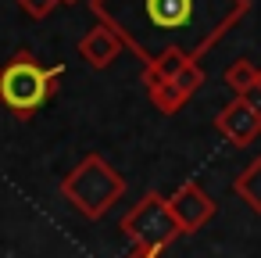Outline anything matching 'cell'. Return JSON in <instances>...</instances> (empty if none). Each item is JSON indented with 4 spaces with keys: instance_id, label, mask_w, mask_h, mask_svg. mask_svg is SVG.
Instances as JSON below:
<instances>
[{
    "instance_id": "7",
    "label": "cell",
    "mask_w": 261,
    "mask_h": 258,
    "mask_svg": "<svg viewBox=\"0 0 261 258\" xmlns=\"http://www.w3.org/2000/svg\"><path fill=\"white\" fill-rule=\"evenodd\" d=\"M122 51H125L122 36H118L111 26H104V22H97V26L79 40V58H83L90 68H108V65H115V61L122 58Z\"/></svg>"
},
{
    "instance_id": "13",
    "label": "cell",
    "mask_w": 261,
    "mask_h": 258,
    "mask_svg": "<svg viewBox=\"0 0 261 258\" xmlns=\"http://www.w3.org/2000/svg\"><path fill=\"white\" fill-rule=\"evenodd\" d=\"M257 93H261V68H257Z\"/></svg>"
},
{
    "instance_id": "14",
    "label": "cell",
    "mask_w": 261,
    "mask_h": 258,
    "mask_svg": "<svg viewBox=\"0 0 261 258\" xmlns=\"http://www.w3.org/2000/svg\"><path fill=\"white\" fill-rule=\"evenodd\" d=\"M61 4H79V0H61Z\"/></svg>"
},
{
    "instance_id": "9",
    "label": "cell",
    "mask_w": 261,
    "mask_h": 258,
    "mask_svg": "<svg viewBox=\"0 0 261 258\" xmlns=\"http://www.w3.org/2000/svg\"><path fill=\"white\" fill-rule=\"evenodd\" d=\"M232 190H236V197L250 208V212H257L261 215V154L236 176V183H232Z\"/></svg>"
},
{
    "instance_id": "6",
    "label": "cell",
    "mask_w": 261,
    "mask_h": 258,
    "mask_svg": "<svg viewBox=\"0 0 261 258\" xmlns=\"http://www.w3.org/2000/svg\"><path fill=\"white\" fill-rule=\"evenodd\" d=\"M168 208H172V215H175V222H179L182 233H197L200 226H207V222L215 219V201H211V194H207L200 183H193V179H186V183L168 197Z\"/></svg>"
},
{
    "instance_id": "1",
    "label": "cell",
    "mask_w": 261,
    "mask_h": 258,
    "mask_svg": "<svg viewBox=\"0 0 261 258\" xmlns=\"http://www.w3.org/2000/svg\"><path fill=\"white\" fill-rule=\"evenodd\" d=\"M97 22L111 26L143 65L168 54L204 58L247 11L250 0H90Z\"/></svg>"
},
{
    "instance_id": "8",
    "label": "cell",
    "mask_w": 261,
    "mask_h": 258,
    "mask_svg": "<svg viewBox=\"0 0 261 258\" xmlns=\"http://www.w3.org/2000/svg\"><path fill=\"white\" fill-rule=\"evenodd\" d=\"M143 90H147V97H150V104L161 111V115H175L186 101H190V93L175 83V79H168V76H158L154 68H143Z\"/></svg>"
},
{
    "instance_id": "10",
    "label": "cell",
    "mask_w": 261,
    "mask_h": 258,
    "mask_svg": "<svg viewBox=\"0 0 261 258\" xmlns=\"http://www.w3.org/2000/svg\"><path fill=\"white\" fill-rule=\"evenodd\" d=\"M225 86H229L236 97H250V93H257V65L247 61V58L232 61V65L225 68Z\"/></svg>"
},
{
    "instance_id": "2",
    "label": "cell",
    "mask_w": 261,
    "mask_h": 258,
    "mask_svg": "<svg viewBox=\"0 0 261 258\" xmlns=\"http://www.w3.org/2000/svg\"><path fill=\"white\" fill-rule=\"evenodd\" d=\"M65 76V65H43L36 54L18 51L0 65V104L15 119H33L40 108H47L58 93V83Z\"/></svg>"
},
{
    "instance_id": "4",
    "label": "cell",
    "mask_w": 261,
    "mask_h": 258,
    "mask_svg": "<svg viewBox=\"0 0 261 258\" xmlns=\"http://www.w3.org/2000/svg\"><path fill=\"white\" fill-rule=\"evenodd\" d=\"M122 233L140 247H161V251H168L182 237V229H179V222L168 208V197H161L158 190H147L122 215Z\"/></svg>"
},
{
    "instance_id": "3",
    "label": "cell",
    "mask_w": 261,
    "mask_h": 258,
    "mask_svg": "<svg viewBox=\"0 0 261 258\" xmlns=\"http://www.w3.org/2000/svg\"><path fill=\"white\" fill-rule=\"evenodd\" d=\"M122 194H125L122 172H115V165H108L100 154H86L61 179V197L86 219H104L115 208V201H122Z\"/></svg>"
},
{
    "instance_id": "12",
    "label": "cell",
    "mask_w": 261,
    "mask_h": 258,
    "mask_svg": "<svg viewBox=\"0 0 261 258\" xmlns=\"http://www.w3.org/2000/svg\"><path fill=\"white\" fill-rule=\"evenodd\" d=\"M125 258H165V251L161 247H140V244H133V251Z\"/></svg>"
},
{
    "instance_id": "11",
    "label": "cell",
    "mask_w": 261,
    "mask_h": 258,
    "mask_svg": "<svg viewBox=\"0 0 261 258\" xmlns=\"http://www.w3.org/2000/svg\"><path fill=\"white\" fill-rule=\"evenodd\" d=\"M58 4H61V0H18V8H22L29 18H47Z\"/></svg>"
},
{
    "instance_id": "5",
    "label": "cell",
    "mask_w": 261,
    "mask_h": 258,
    "mask_svg": "<svg viewBox=\"0 0 261 258\" xmlns=\"http://www.w3.org/2000/svg\"><path fill=\"white\" fill-rule=\"evenodd\" d=\"M215 129L232 144V147H250L261 136V108L250 97H232L218 115H215Z\"/></svg>"
}]
</instances>
